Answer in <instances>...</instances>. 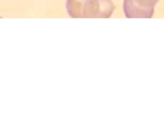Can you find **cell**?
<instances>
[{"label":"cell","instance_id":"6da1fadb","mask_svg":"<svg viewBox=\"0 0 164 138\" xmlns=\"http://www.w3.org/2000/svg\"><path fill=\"white\" fill-rule=\"evenodd\" d=\"M66 9L73 18H108L115 7L111 0H67Z\"/></svg>","mask_w":164,"mask_h":138},{"label":"cell","instance_id":"7a4b0ae2","mask_svg":"<svg viewBox=\"0 0 164 138\" xmlns=\"http://www.w3.org/2000/svg\"><path fill=\"white\" fill-rule=\"evenodd\" d=\"M158 0H125L124 12L129 18H151Z\"/></svg>","mask_w":164,"mask_h":138}]
</instances>
